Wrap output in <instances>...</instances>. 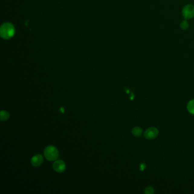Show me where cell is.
Wrapping results in <instances>:
<instances>
[{
	"instance_id": "6da1fadb",
	"label": "cell",
	"mask_w": 194,
	"mask_h": 194,
	"mask_svg": "<svg viewBox=\"0 0 194 194\" xmlns=\"http://www.w3.org/2000/svg\"><path fill=\"white\" fill-rule=\"evenodd\" d=\"M44 155L46 158L50 161L57 160L59 157L58 149L53 146L46 147L44 151Z\"/></svg>"
},
{
	"instance_id": "7a4b0ae2",
	"label": "cell",
	"mask_w": 194,
	"mask_h": 194,
	"mask_svg": "<svg viewBox=\"0 0 194 194\" xmlns=\"http://www.w3.org/2000/svg\"><path fill=\"white\" fill-rule=\"evenodd\" d=\"M182 15L186 20H191L194 17V5L188 4L182 9Z\"/></svg>"
},
{
	"instance_id": "3957f363",
	"label": "cell",
	"mask_w": 194,
	"mask_h": 194,
	"mask_svg": "<svg viewBox=\"0 0 194 194\" xmlns=\"http://www.w3.org/2000/svg\"><path fill=\"white\" fill-rule=\"evenodd\" d=\"M13 34L14 29L10 24H4L1 27V35L4 38H10Z\"/></svg>"
},
{
	"instance_id": "277c9868",
	"label": "cell",
	"mask_w": 194,
	"mask_h": 194,
	"mask_svg": "<svg viewBox=\"0 0 194 194\" xmlns=\"http://www.w3.org/2000/svg\"><path fill=\"white\" fill-rule=\"evenodd\" d=\"M159 134L158 130L154 127H151L147 129L144 132V137L146 139L148 140H153Z\"/></svg>"
},
{
	"instance_id": "5b68a950",
	"label": "cell",
	"mask_w": 194,
	"mask_h": 194,
	"mask_svg": "<svg viewBox=\"0 0 194 194\" xmlns=\"http://www.w3.org/2000/svg\"><path fill=\"white\" fill-rule=\"evenodd\" d=\"M53 170L56 172L61 173H63L66 169V164L62 160H56L55 162H53Z\"/></svg>"
},
{
	"instance_id": "8992f818",
	"label": "cell",
	"mask_w": 194,
	"mask_h": 194,
	"mask_svg": "<svg viewBox=\"0 0 194 194\" xmlns=\"http://www.w3.org/2000/svg\"><path fill=\"white\" fill-rule=\"evenodd\" d=\"M44 157L41 154H37L33 157L31 160V164L35 167H38L44 162Z\"/></svg>"
},
{
	"instance_id": "52a82bcc",
	"label": "cell",
	"mask_w": 194,
	"mask_h": 194,
	"mask_svg": "<svg viewBox=\"0 0 194 194\" xmlns=\"http://www.w3.org/2000/svg\"><path fill=\"white\" fill-rule=\"evenodd\" d=\"M10 117V115L6 111H2L0 113V120L1 121H5Z\"/></svg>"
},
{
	"instance_id": "ba28073f",
	"label": "cell",
	"mask_w": 194,
	"mask_h": 194,
	"mask_svg": "<svg viewBox=\"0 0 194 194\" xmlns=\"http://www.w3.org/2000/svg\"><path fill=\"white\" fill-rule=\"evenodd\" d=\"M142 129L140 127H136L132 130L133 134L136 137H140L142 134Z\"/></svg>"
},
{
	"instance_id": "9c48e42d",
	"label": "cell",
	"mask_w": 194,
	"mask_h": 194,
	"mask_svg": "<svg viewBox=\"0 0 194 194\" xmlns=\"http://www.w3.org/2000/svg\"><path fill=\"white\" fill-rule=\"evenodd\" d=\"M187 109L190 113L194 115V100L189 102L187 105Z\"/></svg>"
},
{
	"instance_id": "30bf717a",
	"label": "cell",
	"mask_w": 194,
	"mask_h": 194,
	"mask_svg": "<svg viewBox=\"0 0 194 194\" xmlns=\"http://www.w3.org/2000/svg\"><path fill=\"white\" fill-rule=\"evenodd\" d=\"M180 27L181 28V29L183 30H186L188 29L189 27V24L187 22V20H184L180 24Z\"/></svg>"
},
{
	"instance_id": "8fae6325",
	"label": "cell",
	"mask_w": 194,
	"mask_h": 194,
	"mask_svg": "<svg viewBox=\"0 0 194 194\" xmlns=\"http://www.w3.org/2000/svg\"><path fill=\"white\" fill-rule=\"evenodd\" d=\"M146 194H153L154 193V189L152 187H147L145 189Z\"/></svg>"
},
{
	"instance_id": "7c38bea8",
	"label": "cell",
	"mask_w": 194,
	"mask_h": 194,
	"mask_svg": "<svg viewBox=\"0 0 194 194\" xmlns=\"http://www.w3.org/2000/svg\"><path fill=\"white\" fill-rule=\"evenodd\" d=\"M145 168V164H144V166H142V165H141V170H144Z\"/></svg>"
}]
</instances>
